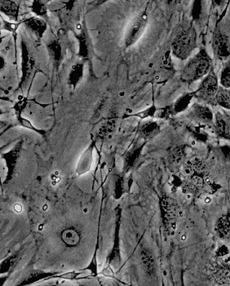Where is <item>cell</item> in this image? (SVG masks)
Returning <instances> with one entry per match:
<instances>
[{
    "instance_id": "1",
    "label": "cell",
    "mask_w": 230,
    "mask_h": 286,
    "mask_svg": "<svg viewBox=\"0 0 230 286\" xmlns=\"http://www.w3.org/2000/svg\"><path fill=\"white\" fill-rule=\"evenodd\" d=\"M213 69V61L207 50H201L192 57L183 68L181 79L183 83L191 84L202 80Z\"/></svg>"
},
{
    "instance_id": "2",
    "label": "cell",
    "mask_w": 230,
    "mask_h": 286,
    "mask_svg": "<svg viewBox=\"0 0 230 286\" xmlns=\"http://www.w3.org/2000/svg\"><path fill=\"white\" fill-rule=\"evenodd\" d=\"M198 46L197 32L191 24L183 28L173 39L171 44L172 54L184 61L191 56Z\"/></svg>"
},
{
    "instance_id": "3",
    "label": "cell",
    "mask_w": 230,
    "mask_h": 286,
    "mask_svg": "<svg viewBox=\"0 0 230 286\" xmlns=\"http://www.w3.org/2000/svg\"><path fill=\"white\" fill-rule=\"evenodd\" d=\"M219 87V78L213 69L203 78L198 88L194 91L195 98H198L201 103L215 105V98Z\"/></svg>"
},
{
    "instance_id": "4",
    "label": "cell",
    "mask_w": 230,
    "mask_h": 286,
    "mask_svg": "<svg viewBox=\"0 0 230 286\" xmlns=\"http://www.w3.org/2000/svg\"><path fill=\"white\" fill-rule=\"evenodd\" d=\"M147 23L148 17L146 13L139 14L132 20L124 33L125 48H131L138 42L145 31Z\"/></svg>"
},
{
    "instance_id": "5",
    "label": "cell",
    "mask_w": 230,
    "mask_h": 286,
    "mask_svg": "<svg viewBox=\"0 0 230 286\" xmlns=\"http://www.w3.org/2000/svg\"><path fill=\"white\" fill-rule=\"evenodd\" d=\"M211 47L216 60L226 62L230 60L229 37L220 28H215L211 37Z\"/></svg>"
},
{
    "instance_id": "6",
    "label": "cell",
    "mask_w": 230,
    "mask_h": 286,
    "mask_svg": "<svg viewBox=\"0 0 230 286\" xmlns=\"http://www.w3.org/2000/svg\"><path fill=\"white\" fill-rule=\"evenodd\" d=\"M195 98V92H187L178 98L174 103L169 106L161 109L160 118L168 120L174 116L186 111L191 106L192 102Z\"/></svg>"
},
{
    "instance_id": "7",
    "label": "cell",
    "mask_w": 230,
    "mask_h": 286,
    "mask_svg": "<svg viewBox=\"0 0 230 286\" xmlns=\"http://www.w3.org/2000/svg\"><path fill=\"white\" fill-rule=\"evenodd\" d=\"M188 117L203 125H213L215 114L209 106L204 103H194L189 108Z\"/></svg>"
},
{
    "instance_id": "8",
    "label": "cell",
    "mask_w": 230,
    "mask_h": 286,
    "mask_svg": "<svg viewBox=\"0 0 230 286\" xmlns=\"http://www.w3.org/2000/svg\"><path fill=\"white\" fill-rule=\"evenodd\" d=\"M94 144L93 143L89 146L80 158L78 162L76 172L81 175L89 172L92 169V161H93V150Z\"/></svg>"
},
{
    "instance_id": "9",
    "label": "cell",
    "mask_w": 230,
    "mask_h": 286,
    "mask_svg": "<svg viewBox=\"0 0 230 286\" xmlns=\"http://www.w3.org/2000/svg\"><path fill=\"white\" fill-rule=\"evenodd\" d=\"M60 237L64 245L69 248L76 247L81 242V232L74 228H68L60 234Z\"/></svg>"
},
{
    "instance_id": "10",
    "label": "cell",
    "mask_w": 230,
    "mask_h": 286,
    "mask_svg": "<svg viewBox=\"0 0 230 286\" xmlns=\"http://www.w3.org/2000/svg\"><path fill=\"white\" fill-rule=\"evenodd\" d=\"M213 126L217 136L223 139H230L229 126L226 120L219 112L215 114Z\"/></svg>"
},
{
    "instance_id": "11",
    "label": "cell",
    "mask_w": 230,
    "mask_h": 286,
    "mask_svg": "<svg viewBox=\"0 0 230 286\" xmlns=\"http://www.w3.org/2000/svg\"><path fill=\"white\" fill-rule=\"evenodd\" d=\"M161 131V126L156 121H148L143 123L140 127V135L144 139L153 138L158 135Z\"/></svg>"
},
{
    "instance_id": "12",
    "label": "cell",
    "mask_w": 230,
    "mask_h": 286,
    "mask_svg": "<svg viewBox=\"0 0 230 286\" xmlns=\"http://www.w3.org/2000/svg\"><path fill=\"white\" fill-rule=\"evenodd\" d=\"M84 75V64L77 63L73 65L69 75V83L72 89L76 88L81 83Z\"/></svg>"
},
{
    "instance_id": "13",
    "label": "cell",
    "mask_w": 230,
    "mask_h": 286,
    "mask_svg": "<svg viewBox=\"0 0 230 286\" xmlns=\"http://www.w3.org/2000/svg\"><path fill=\"white\" fill-rule=\"evenodd\" d=\"M19 6L12 0H1V11L10 19L17 21L19 14Z\"/></svg>"
},
{
    "instance_id": "14",
    "label": "cell",
    "mask_w": 230,
    "mask_h": 286,
    "mask_svg": "<svg viewBox=\"0 0 230 286\" xmlns=\"http://www.w3.org/2000/svg\"><path fill=\"white\" fill-rule=\"evenodd\" d=\"M25 24L33 33H35L37 37L42 38L44 35L45 31L47 28V25L44 21H40L36 18H30L25 21Z\"/></svg>"
},
{
    "instance_id": "15",
    "label": "cell",
    "mask_w": 230,
    "mask_h": 286,
    "mask_svg": "<svg viewBox=\"0 0 230 286\" xmlns=\"http://www.w3.org/2000/svg\"><path fill=\"white\" fill-rule=\"evenodd\" d=\"M215 105L230 111V88L219 87L215 98Z\"/></svg>"
},
{
    "instance_id": "16",
    "label": "cell",
    "mask_w": 230,
    "mask_h": 286,
    "mask_svg": "<svg viewBox=\"0 0 230 286\" xmlns=\"http://www.w3.org/2000/svg\"><path fill=\"white\" fill-rule=\"evenodd\" d=\"M216 230L221 237H226L230 234V214L223 216L217 223Z\"/></svg>"
},
{
    "instance_id": "17",
    "label": "cell",
    "mask_w": 230,
    "mask_h": 286,
    "mask_svg": "<svg viewBox=\"0 0 230 286\" xmlns=\"http://www.w3.org/2000/svg\"><path fill=\"white\" fill-rule=\"evenodd\" d=\"M219 85L224 88H230V60L224 62L219 77Z\"/></svg>"
},
{
    "instance_id": "18",
    "label": "cell",
    "mask_w": 230,
    "mask_h": 286,
    "mask_svg": "<svg viewBox=\"0 0 230 286\" xmlns=\"http://www.w3.org/2000/svg\"><path fill=\"white\" fill-rule=\"evenodd\" d=\"M141 259L145 271L149 275L152 274L155 270V259L152 254L147 249H143L141 252Z\"/></svg>"
},
{
    "instance_id": "19",
    "label": "cell",
    "mask_w": 230,
    "mask_h": 286,
    "mask_svg": "<svg viewBox=\"0 0 230 286\" xmlns=\"http://www.w3.org/2000/svg\"><path fill=\"white\" fill-rule=\"evenodd\" d=\"M144 145H142L140 147L137 148V149L134 150L131 153L128 154L126 158H125V169L128 171V170L131 169L132 167L135 166V164L136 163L137 160L140 156L142 148L144 147Z\"/></svg>"
},
{
    "instance_id": "20",
    "label": "cell",
    "mask_w": 230,
    "mask_h": 286,
    "mask_svg": "<svg viewBox=\"0 0 230 286\" xmlns=\"http://www.w3.org/2000/svg\"><path fill=\"white\" fill-rule=\"evenodd\" d=\"M115 123H116V119L115 117L108 118L106 122L103 123L102 126L99 128V131H98L99 137L101 138H104L109 134L112 133L115 128Z\"/></svg>"
},
{
    "instance_id": "21",
    "label": "cell",
    "mask_w": 230,
    "mask_h": 286,
    "mask_svg": "<svg viewBox=\"0 0 230 286\" xmlns=\"http://www.w3.org/2000/svg\"><path fill=\"white\" fill-rule=\"evenodd\" d=\"M47 47L50 56L52 57L53 60L56 63H60L62 58V52L60 44L56 41H53L48 45Z\"/></svg>"
},
{
    "instance_id": "22",
    "label": "cell",
    "mask_w": 230,
    "mask_h": 286,
    "mask_svg": "<svg viewBox=\"0 0 230 286\" xmlns=\"http://www.w3.org/2000/svg\"><path fill=\"white\" fill-rule=\"evenodd\" d=\"M157 108L155 104H153L152 106H150L149 108L145 109V110H142L137 113H134L131 114H128V115H125L123 117V119H127L129 117H137L139 118L140 119H145L147 118L153 117L155 116V114L156 113Z\"/></svg>"
},
{
    "instance_id": "23",
    "label": "cell",
    "mask_w": 230,
    "mask_h": 286,
    "mask_svg": "<svg viewBox=\"0 0 230 286\" xmlns=\"http://www.w3.org/2000/svg\"><path fill=\"white\" fill-rule=\"evenodd\" d=\"M31 10L38 17H44L47 13V8L44 0H32Z\"/></svg>"
},
{
    "instance_id": "24",
    "label": "cell",
    "mask_w": 230,
    "mask_h": 286,
    "mask_svg": "<svg viewBox=\"0 0 230 286\" xmlns=\"http://www.w3.org/2000/svg\"><path fill=\"white\" fill-rule=\"evenodd\" d=\"M185 156V149L183 146H176L171 151L170 160L173 163L179 164Z\"/></svg>"
},
{
    "instance_id": "25",
    "label": "cell",
    "mask_w": 230,
    "mask_h": 286,
    "mask_svg": "<svg viewBox=\"0 0 230 286\" xmlns=\"http://www.w3.org/2000/svg\"><path fill=\"white\" fill-rule=\"evenodd\" d=\"M17 119L18 123H19V124L21 125V126H22L23 128L28 129V130H31V131L36 132V133L40 134V135H43V136H44V135H46V131H45L44 130H39V129L35 128L33 125V123H32L29 120L23 117V115L18 116Z\"/></svg>"
},
{
    "instance_id": "26",
    "label": "cell",
    "mask_w": 230,
    "mask_h": 286,
    "mask_svg": "<svg viewBox=\"0 0 230 286\" xmlns=\"http://www.w3.org/2000/svg\"><path fill=\"white\" fill-rule=\"evenodd\" d=\"M28 98L25 97H21L19 100L14 104L13 106V110L14 113H15L16 117L18 116L23 115V112H24L25 108H26L28 105Z\"/></svg>"
},
{
    "instance_id": "27",
    "label": "cell",
    "mask_w": 230,
    "mask_h": 286,
    "mask_svg": "<svg viewBox=\"0 0 230 286\" xmlns=\"http://www.w3.org/2000/svg\"><path fill=\"white\" fill-rule=\"evenodd\" d=\"M166 1L169 5H173L177 2L178 0H166Z\"/></svg>"
},
{
    "instance_id": "28",
    "label": "cell",
    "mask_w": 230,
    "mask_h": 286,
    "mask_svg": "<svg viewBox=\"0 0 230 286\" xmlns=\"http://www.w3.org/2000/svg\"><path fill=\"white\" fill-rule=\"evenodd\" d=\"M107 1H108V0H99V4H101V3L106 2Z\"/></svg>"
}]
</instances>
